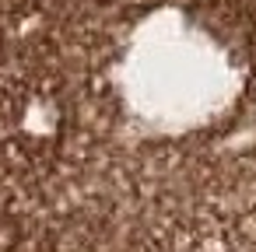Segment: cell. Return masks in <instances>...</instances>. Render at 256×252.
<instances>
[{
	"mask_svg": "<svg viewBox=\"0 0 256 252\" xmlns=\"http://www.w3.org/2000/svg\"><path fill=\"white\" fill-rule=\"evenodd\" d=\"M116 91L144 133L182 137L235 105L242 67L182 11L158 7L134 28L116 63Z\"/></svg>",
	"mask_w": 256,
	"mask_h": 252,
	"instance_id": "1",
	"label": "cell"
}]
</instances>
